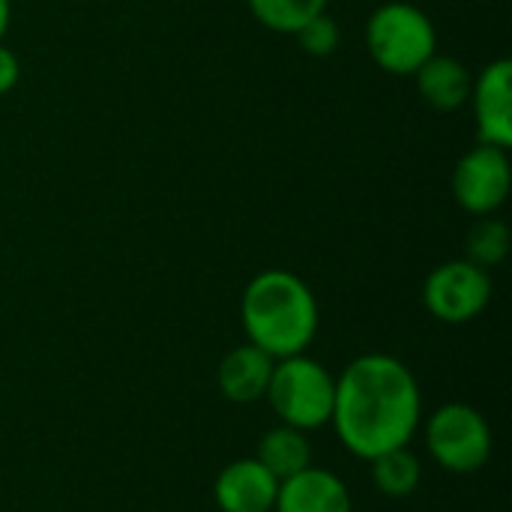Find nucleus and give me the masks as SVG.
Listing matches in <instances>:
<instances>
[{
  "instance_id": "20e7f679",
  "label": "nucleus",
  "mask_w": 512,
  "mask_h": 512,
  "mask_svg": "<svg viewBox=\"0 0 512 512\" xmlns=\"http://www.w3.org/2000/svg\"><path fill=\"white\" fill-rule=\"evenodd\" d=\"M333 396H336V378L306 354L276 360L264 393L273 414L285 426L300 432H312L330 423Z\"/></svg>"
},
{
  "instance_id": "9b49d317",
  "label": "nucleus",
  "mask_w": 512,
  "mask_h": 512,
  "mask_svg": "<svg viewBox=\"0 0 512 512\" xmlns=\"http://www.w3.org/2000/svg\"><path fill=\"white\" fill-rule=\"evenodd\" d=\"M273 363L276 360L270 354H264L261 348H255L252 342L237 345L219 363V375H216L219 393L237 405H249V402L264 399L270 375H273Z\"/></svg>"
},
{
  "instance_id": "1a4fd4ad",
  "label": "nucleus",
  "mask_w": 512,
  "mask_h": 512,
  "mask_svg": "<svg viewBox=\"0 0 512 512\" xmlns=\"http://www.w3.org/2000/svg\"><path fill=\"white\" fill-rule=\"evenodd\" d=\"M279 480L258 459L225 465L213 483V501L222 512H273Z\"/></svg>"
},
{
  "instance_id": "9d476101",
  "label": "nucleus",
  "mask_w": 512,
  "mask_h": 512,
  "mask_svg": "<svg viewBox=\"0 0 512 512\" xmlns=\"http://www.w3.org/2000/svg\"><path fill=\"white\" fill-rule=\"evenodd\" d=\"M276 512H351V492L339 474L306 468L279 483Z\"/></svg>"
},
{
  "instance_id": "4468645a",
  "label": "nucleus",
  "mask_w": 512,
  "mask_h": 512,
  "mask_svg": "<svg viewBox=\"0 0 512 512\" xmlns=\"http://www.w3.org/2000/svg\"><path fill=\"white\" fill-rule=\"evenodd\" d=\"M372 462V483L378 486L381 495L387 498H408L417 492L420 486V459L408 450V447H396V450H387Z\"/></svg>"
},
{
  "instance_id": "6e6552de",
  "label": "nucleus",
  "mask_w": 512,
  "mask_h": 512,
  "mask_svg": "<svg viewBox=\"0 0 512 512\" xmlns=\"http://www.w3.org/2000/svg\"><path fill=\"white\" fill-rule=\"evenodd\" d=\"M477 132L483 144H495L510 150L512 144V63L495 60L474 81L471 96Z\"/></svg>"
},
{
  "instance_id": "f8f14e48",
  "label": "nucleus",
  "mask_w": 512,
  "mask_h": 512,
  "mask_svg": "<svg viewBox=\"0 0 512 512\" xmlns=\"http://www.w3.org/2000/svg\"><path fill=\"white\" fill-rule=\"evenodd\" d=\"M417 87L420 96L435 108V111H456L468 102L471 96V72L465 69V63H459L456 57L447 54H432L417 72Z\"/></svg>"
},
{
  "instance_id": "dca6fc26",
  "label": "nucleus",
  "mask_w": 512,
  "mask_h": 512,
  "mask_svg": "<svg viewBox=\"0 0 512 512\" xmlns=\"http://www.w3.org/2000/svg\"><path fill=\"white\" fill-rule=\"evenodd\" d=\"M507 252H510V228L501 219L480 216V222L468 234V261L483 270H492L507 258Z\"/></svg>"
},
{
  "instance_id": "6ab92c4d",
  "label": "nucleus",
  "mask_w": 512,
  "mask_h": 512,
  "mask_svg": "<svg viewBox=\"0 0 512 512\" xmlns=\"http://www.w3.org/2000/svg\"><path fill=\"white\" fill-rule=\"evenodd\" d=\"M9 18H12V6H9V0H0V42L9 30Z\"/></svg>"
},
{
  "instance_id": "39448f33",
  "label": "nucleus",
  "mask_w": 512,
  "mask_h": 512,
  "mask_svg": "<svg viewBox=\"0 0 512 512\" xmlns=\"http://www.w3.org/2000/svg\"><path fill=\"white\" fill-rule=\"evenodd\" d=\"M426 447L450 474H477L492 459V429L477 408L450 402L426 420Z\"/></svg>"
},
{
  "instance_id": "423d86ee",
  "label": "nucleus",
  "mask_w": 512,
  "mask_h": 512,
  "mask_svg": "<svg viewBox=\"0 0 512 512\" xmlns=\"http://www.w3.org/2000/svg\"><path fill=\"white\" fill-rule=\"evenodd\" d=\"M423 300L432 318L444 324H468L477 315H483L492 300L489 270L471 264L468 258L447 261L429 273Z\"/></svg>"
},
{
  "instance_id": "f3484780",
  "label": "nucleus",
  "mask_w": 512,
  "mask_h": 512,
  "mask_svg": "<svg viewBox=\"0 0 512 512\" xmlns=\"http://www.w3.org/2000/svg\"><path fill=\"white\" fill-rule=\"evenodd\" d=\"M294 36L303 45V51L312 54V57H330L339 48V24L327 12L309 18Z\"/></svg>"
},
{
  "instance_id": "f03ea898",
  "label": "nucleus",
  "mask_w": 512,
  "mask_h": 512,
  "mask_svg": "<svg viewBox=\"0 0 512 512\" xmlns=\"http://www.w3.org/2000/svg\"><path fill=\"white\" fill-rule=\"evenodd\" d=\"M240 321L255 348L273 360H285L306 354L321 315L312 288L297 273L264 270L243 291Z\"/></svg>"
},
{
  "instance_id": "7ed1b4c3",
  "label": "nucleus",
  "mask_w": 512,
  "mask_h": 512,
  "mask_svg": "<svg viewBox=\"0 0 512 512\" xmlns=\"http://www.w3.org/2000/svg\"><path fill=\"white\" fill-rule=\"evenodd\" d=\"M366 48L384 72L414 75L438 51V33L423 9L408 0H390L369 15Z\"/></svg>"
},
{
  "instance_id": "ddd939ff",
  "label": "nucleus",
  "mask_w": 512,
  "mask_h": 512,
  "mask_svg": "<svg viewBox=\"0 0 512 512\" xmlns=\"http://www.w3.org/2000/svg\"><path fill=\"white\" fill-rule=\"evenodd\" d=\"M255 459L282 483V480H288V477H294L312 465V447L306 441V432L282 423L261 438Z\"/></svg>"
},
{
  "instance_id": "f257e3e1",
  "label": "nucleus",
  "mask_w": 512,
  "mask_h": 512,
  "mask_svg": "<svg viewBox=\"0 0 512 512\" xmlns=\"http://www.w3.org/2000/svg\"><path fill=\"white\" fill-rule=\"evenodd\" d=\"M423 414L414 372L390 354H363L339 378L330 423L357 459L408 447Z\"/></svg>"
},
{
  "instance_id": "0eeeda50",
  "label": "nucleus",
  "mask_w": 512,
  "mask_h": 512,
  "mask_svg": "<svg viewBox=\"0 0 512 512\" xmlns=\"http://www.w3.org/2000/svg\"><path fill=\"white\" fill-rule=\"evenodd\" d=\"M510 156L504 147L477 144L468 150L453 171V198L474 216H492L510 195Z\"/></svg>"
},
{
  "instance_id": "a211bd4d",
  "label": "nucleus",
  "mask_w": 512,
  "mask_h": 512,
  "mask_svg": "<svg viewBox=\"0 0 512 512\" xmlns=\"http://www.w3.org/2000/svg\"><path fill=\"white\" fill-rule=\"evenodd\" d=\"M18 57L9 51V48H3V42H0V96L3 93H9L15 84H18Z\"/></svg>"
},
{
  "instance_id": "2eb2a0df",
  "label": "nucleus",
  "mask_w": 512,
  "mask_h": 512,
  "mask_svg": "<svg viewBox=\"0 0 512 512\" xmlns=\"http://www.w3.org/2000/svg\"><path fill=\"white\" fill-rule=\"evenodd\" d=\"M252 15L276 33H297L309 18L327 9V0H246Z\"/></svg>"
}]
</instances>
